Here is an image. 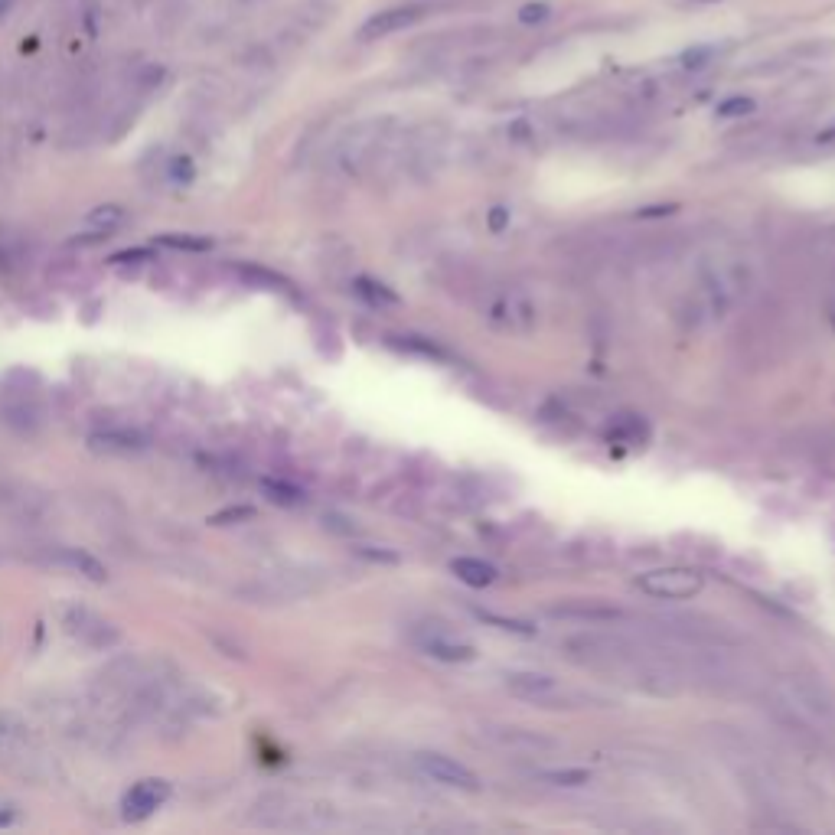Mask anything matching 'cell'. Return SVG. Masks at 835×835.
Wrapping results in <instances>:
<instances>
[{"label": "cell", "instance_id": "obj_1", "mask_svg": "<svg viewBox=\"0 0 835 835\" xmlns=\"http://www.w3.org/2000/svg\"><path fill=\"white\" fill-rule=\"evenodd\" d=\"M503 685L509 689V695L516 699L539 705V708H578L591 699L578 689H571L562 679L548 676V672H532V669H513L503 676Z\"/></svg>", "mask_w": 835, "mask_h": 835}, {"label": "cell", "instance_id": "obj_2", "mask_svg": "<svg viewBox=\"0 0 835 835\" xmlns=\"http://www.w3.org/2000/svg\"><path fill=\"white\" fill-rule=\"evenodd\" d=\"M438 7H441V0H405V4L376 10V14L359 27V40L372 43V40H385V36H392V33H402L425 17H431Z\"/></svg>", "mask_w": 835, "mask_h": 835}, {"label": "cell", "instance_id": "obj_3", "mask_svg": "<svg viewBox=\"0 0 835 835\" xmlns=\"http://www.w3.org/2000/svg\"><path fill=\"white\" fill-rule=\"evenodd\" d=\"M640 591L656 601H689L705 588V575L695 568H653L637 578Z\"/></svg>", "mask_w": 835, "mask_h": 835}, {"label": "cell", "instance_id": "obj_4", "mask_svg": "<svg viewBox=\"0 0 835 835\" xmlns=\"http://www.w3.org/2000/svg\"><path fill=\"white\" fill-rule=\"evenodd\" d=\"M415 643L421 653L441 659V663H470V659H477V646L464 633L447 627V623H421L415 630Z\"/></svg>", "mask_w": 835, "mask_h": 835}, {"label": "cell", "instance_id": "obj_5", "mask_svg": "<svg viewBox=\"0 0 835 835\" xmlns=\"http://www.w3.org/2000/svg\"><path fill=\"white\" fill-rule=\"evenodd\" d=\"M415 767L425 774L428 780L441 783V787H454V790H480V777L473 774L467 764H460V760L438 754V751H421L415 757Z\"/></svg>", "mask_w": 835, "mask_h": 835}, {"label": "cell", "instance_id": "obj_6", "mask_svg": "<svg viewBox=\"0 0 835 835\" xmlns=\"http://www.w3.org/2000/svg\"><path fill=\"white\" fill-rule=\"evenodd\" d=\"M483 731V741L486 744H493V747H500V751H509V754H529V757H545V754H552L555 751V741H548L542 738V734H535V731H526V728H480Z\"/></svg>", "mask_w": 835, "mask_h": 835}, {"label": "cell", "instance_id": "obj_7", "mask_svg": "<svg viewBox=\"0 0 835 835\" xmlns=\"http://www.w3.org/2000/svg\"><path fill=\"white\" fill-rule=\"evenodd\" d=\"M167 800H170V783L167 780H157V777L137 780L134 787L124 793V800H121L124 819H128V822H141L147 816H154Z\"/></svg>", "mask_w": 835, "mask_h": 835}, {"label": "cell", "instance_id": "obj_8", "mask_svg": "<svg viewBox=\"0 0 835 835\" xmlns=\"http://www.w3.org/2000/svg\"><path fill=\"white\" fill-rule=\"evenodd\" d=\"M66 630L72 633V637H79L82 643L95 646V650H105V646H115L121 640L118 630L111 627L108 620L92 614L89 607H69L66 610Z\"/></svg>", "mask_w": 835, "mask_h": 835}, {"label": "cell", "instance_id": "obj_9", "mask_svg": "<svg viewBox=\"0 0 835 835\" xmlns=\"http://www.w3.org/2000/svg\"><path fill=\"white\" fill-rule=\"evenodd\" d=\"M53 565L72 571V575H79L92 584H105L108 581V568L98 562L92 552H85V548H56L53 552Z\"/></svg>", "mask_w": 835, "mask_h": 835}, {"label": "cell", "instance_id": "obj_10", "mask_svg": "<svg viewBox=\"0 0 835 835\" xmlns=\"http://www.w3.org/2000/svg\"><path fill=\"white\" fill-rule=\"evenodd\" d=\"M451 571L457 575V581L467 584V588H490L496 581V568L490 562H483V558H470V555L454 558Z\"/></svg>", "mask_w": 835, "mask_h": 835}, {"label": "cell", "instance_id": "obj_11", "mask_svg": "<svg viewBox=\"0 0 835 835\" xmlns=\"http://www.w3.org/2000/svg\"><path fill=\"white\" fill-rule=\"evenodd\" d=\"M92 444L95 447H108V451H121V454H131V451H141L147 444L144 434L128 431V428H111V431H98L92 434Z\"/></svg>", "mask_w": 835, "mask_h": 835}, {"label": "cell", "instance_id": "obj_12", "mask_svg": "<svg viewBox=\"0 0 835 835\" xmlns=\"http://www.w3.org/2000/svg\"><path fill=\"white\" fill-rule=\"evenodd\" d=\"M157 245L173 248V252H209L213 239H209V235H193V232H164V235H157Z\"/></svg>", "mask_w": 835, "mask_h": 835}, {"label": "cell", "instance_id": "obj_13", "mask_svg": "<svg viewBox=\"0 0 835 835\" xmlns=\"http://www.w3.org/2000/svg\"><path fill=\"white\" fill-rule=\"evenodd\" d=\"M239 274L248 281V284H255V288H265V291H281V294H288L291 291V281H284L281 274H274L268 268H258V265H242Z\"/></svg>", "mask_w": 835, "mask_h": 835}, {"label": "cell", "instance_id": "obj_14", "mask_svg": "<svg viewBox=\"0 0 835 835\" xmlns=\"http://www.w3.org/2000/svg\"><path fill=\"white\" fill-rule=\"evenodd\" d=\"M261 493H265L268 500L278 503V506H297V503L304 500V493L297 490L294 483H288V480H274V477L261 480Z\"/></svg>", "mask_w": 835, "mask_h": 835}, {"label": "cell", "instance_id": "obj_15", "mask_svg": "<svg viewBox=\"0 0 835 835\" xmlns=\"http://www.w3.org/2000/svg\"><path fill=\"white\" fill-rule=\"evenodd\" d=\"M85 222H89L92 229H108V232H115L121 222H124V209L118 203H105V206H95L89 216H85Z\"/></svg>", "mask_w": 835, "mask_h": 835}, {"label": "cell", "instance_id": "obj_16", "mask_svg": "<svg viewBox=\"0 0 835 835\" xmlns=\"http://www.w3.org/2000/svg\"><path fill=\"white\" fill-rule=\"evenodd\" d=\"M248 519H255V506L239 503V506L216 509V513L209 516V526H235V522H248Z\"/></svg>", "mask_w": 835, "mask_h": 835}, {"label": "cell", "instance_id": "obj_17", "mask_svg": "<svg viewBox=\"0 0 835 835\" xmlns=\"http://www.w3.org/2000/svg\"><path fill=\"white\" fill-rule=\"evenodd\" d=\"M356 294L366 297V301H372V304H398V297L389 288H382V284L369 281V278H359L356 281Z\"/></svg>", "mask_w": 835, "mask_h": 835}, {"label": "cell", "instance_id": "obj_18", "mask_svg": "<svg viewBox=\"0 0 835 835\" xmlns=\"http://www.w3.org/2000/svg\"><path fill=\"white\" fill-rule=\"evenodd\" d=\"M147 261H157L154 248H124V252H115L108 258V265L121 268V265H147Z\"/></svg>", "mask_w": 835, "mask_h": 835}, {"label": "cell", "instance_id": "obj_19", "mask_svg": "<svg viewBox=\"0 0 835 835\" xmlns=\"http://www.w3.org/2000/svg\"><path fill=\"white\" fill-rule=\"evenodd\" d=\"M542 777L552 780L555 787H584V783L591 780L588 770H545Z\"/></svg>", "mask_w": 835, "mask_h": 835}, {"label": "cell", "instance_id": "obj_20", "mask_svg": "<svg viewBox=\"0 0 835 835\" xmlns=\"http://www.w3.org/2000/svg\"><path fill=\"white\" fill-rule=\"evenodd\" d=\"M751 111H754V98H747V95H734L728 102L718 105L721 118H744V115H751Z\"/></svg>", "mask_w": 835, "mask_h": 835}, {"label": "cell", "instance_id": "obj_21", "mask_svg": "<svg viewBox=\"0 0 835 835\" xmlns=\"http://www.w3.org/2000/svg\"><path fill=\"white\" fill-rule=\"evenodd\" d=\"M167 173H170V180L173 183H193V177H196V167H193V160L190 157H183V154H177V157H170V167H167Z\"/></svg>", "mask_w": 835, "mask_h": 835}, {"label": "cell", "instance_id": "obj_22", "mask_svg": "<svg viewBox=\"0 0 835 835\" xmlns=\"http://www.w3.org/2000/svg\"><path fill=\"white\" fill-rule=\"evenodd\" d=\"M548 17H552V7L548 4H526L519 10V20L522 23H545Z\"/></svg>", "mask_w": 835, "mask_h": 835}, {"label": "cell", "instance_id": "obj_23", "mask_svg": "<svg viewBox=\"0 0 835 835\" xmlns=\"http://www.w3.org/2000/svg\"><path fill=\"white\" fill-rule=\"evenodd\" d=\"M14 822H20V813H17V806L10 803V800H0V829L14 826Z\"/></svg>", "mask_w": 835, "mask_h": 835}, {"label": "cell", "instance_id": "obj_24", "mask_svg": "<svg viewBox=\"0 0 835 835\" xmlns=\"http://www.w3.org/2000/svg\"><path fill=\"white\" fill-rule=\"evenodd\" d=\"M819 144H835V124H832V128H826V131L819 134Z\"/></svg>", "mask_w": 835, "mask_h": 835}]
</instances>
